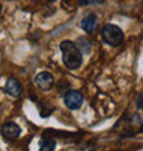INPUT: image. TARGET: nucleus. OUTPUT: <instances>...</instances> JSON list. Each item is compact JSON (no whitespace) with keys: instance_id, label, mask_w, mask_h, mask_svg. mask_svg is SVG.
Wrapping results in <instances>:
<instances>
[{"instance_id":"obj_1","label":"nucleus","mask_w":143,"mask_h":151,"mask_svg":"<svg viewBox=\"0 0 143 151\" xmlns=\"http://www.w3.org/2000/svg\"><path fill=\"white\" fill-rule=\"evenodd\" d=\"M61 52H62V59H64L65 66L70 70L79 69L83 63V55L79 47L74 43L69 40H65L61 43Z\"/></svg>"},{"instance_id":"obj_2","label":"nucleus","mask_w":143,"mask_h":151,"mask_svg":"<svg viewBox=\"0 0 143 151\" xmlns=\"http://www.w3.org/2000/svg\"><path fill=\"white\" fill-rule=\"evenodd\" d=\"M102 39L105 43L111 47H118L124 41V33L118 26L107 24L102 28Z\"/></svg>"},{"instance_id":"obj_3","label":"nucleus","mask_w":143,"mask_h":151,"mask_svg":"<svg viewBox=\"0 0 143 151\" xmlns=\"http://www.w3.org/2000/svg\"><path fill=\"white\" fill-rule=\"evenodd\" d=\"M65 104L68 106L69 109H72V110H77V109L81 107V104H83L84 102V98L83 95L80 93L79 91H68L66 93H65Z\"/></svg>"},{"instance_id":"obj_4","label":"nucleus","mask_w":143,"mask_h":151,"mask_svg":"<svg viewBox=\"0 0 143 151\" xmlns=\"http://www.w3.org/2000/svg\"><path fill=\"white\" fill-rule=\"evenodd\" d=\"M21 135V128L15 122H6L1 125V136L4 140H11L17 139Z\"/></svg>"},{"instance_id":"obj_5","label":"nucleus","mask_w":143,"mask_h":151,"mask_svg":"<svg viewBox=\"0 0 143 151\" xmlns=\"http://www.w3.org/2000/svg\"><path fill=\"white\" fill-rule=\"evenodd\" d=\"M35 83L40 89L48 91V89H51L54 87V77L48 72H41L35 77Z\"/></svg>"},{"instance_id":"obj_6","label":"nucleus","mask_w":143,"mask_h":151,"mask_svg":"<svg viewBox=\"0 0 143 151\" xmlns=\"http://www.w3.org/2000/svg\"><path fill=\"white\" fill-rule=\"evenodd\" d=\"M4 92L8 93L12 98H17L22 93V85L18 80L15 78H8L7 83H6V87H4Z\"/></svg>"},{"instance_id":"obj_7","label":"nucleus","mask_w":143,"mask_h":151,"mask_svg":"<svg viewBox=\"0 0 143 151\" xmlns=\"http://www.w3.org/2000/svg\"><path fill=\"white\" fill-rule=\"evenodd\" d=\"M81 28L85 30V32L91 33L96 29V17L94 14H88V15L84 17V19L81 21Z\"/></svg>"},{"instance_id":"obj_8","label":"nucleus","mask_w":143,"mask_h":151,"mask_svg":"<svg viewBox=\"0 0 143 151\" xmlns=\"http://www.w3.org/2000/svg\"><path fill=\"white\" fill-rule=\"evenodd\" d=\"M55 150V140L54 139H44L40 146V151H54Z\"/></svg>"},{"instance_id":"obj_9","label":"nucleus","mask_w":143,"mask_h":151,"mask_svg":"<svg viewBox=\"0 0 143 151\" xmlns=\"http://www.w3.org/2000/svg\"><path fill=\"white\" fill-rule=\"evenodd\" d=\"M79 50L81 52H84V54H88L90 52V50H91V44H90V41H88L87 39H79Z\"/></svg>"},{"instance_id":"obj_10","label":"nucleus","mask_w":143,"mask_h":151,"mask_svg":"<svg viewBox=\"0 0 143 151\" xmlns=\"http://www.w3.org/2000/svg\"><path fill=\"white\" fill-rule=\"evenodd\" d=\"M79 151H94V144H91V143L84 144L83 148H80Z\"/></svg>"},{"instance_id":"obj_11","label":"nucleus","mask_w":143,"mask_h":151,"mask_svg":"<svg viewBox=\"0 0 143 151\" xmlns=\"http://www.w3.org/2000/svg\"><path fill=\"white\" fill-rule=\"evenodd\" d=\"M48 1H56V0H48Z\"/></svg>"}]
</instances>
